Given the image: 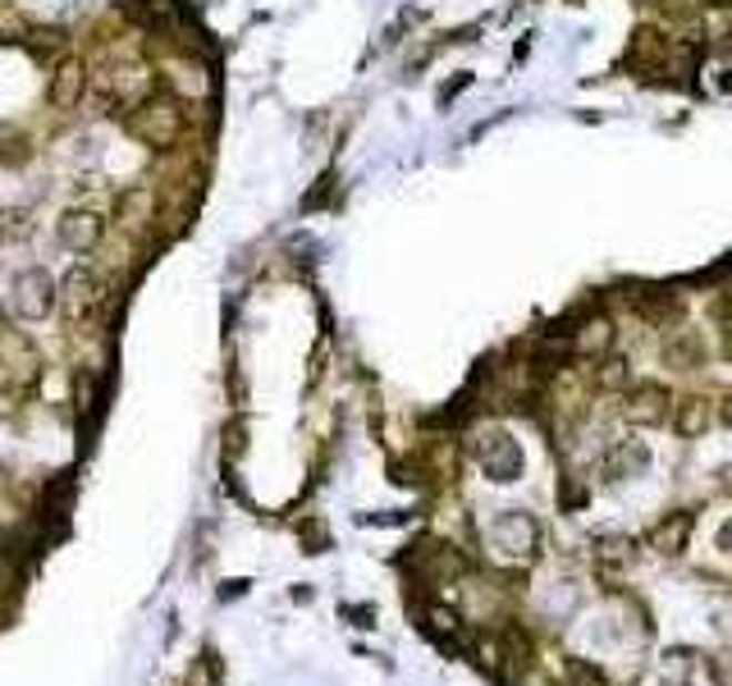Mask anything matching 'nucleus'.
<instances>
[{"label": "nucleus", "mask_w": 732, "mask_h": 686, "mask_svg": "<svg viewBox=\"0 0 732 686\" xmlns=\"http://www.w3.org/2000/svg\"><path fill=\"white\" fill-rule=\"evenodd\" d=\"M129 133L157 151H170L183 133V105L174 97H147L133 105V120H129Z\"/></svg>", "instance_id": "f257e3e1"}, {"label": "nucleus", "mask_w": 732, "mask_h": 686, "mask_svg": "<svg viewBox=\"0 0 732 686\" xmlns=\"http://www.w3.org/2000/svg\"><path fill=\"white\" fill-rule=\"evenodd\" d=\"M477 463H481V472H485L490 481H518V476H522V448H518L513 435L490 431V435H481Z\"/></svg>", "instance_id": "f03ea898"}, {"label": "nucleus", "mask_w": 732, "mask_h": 686, "mask_svg": "<svg viewBox=\"0 0 732 686\" xmlns=\"http://www.w3.org/2000/svg\"><path fill=\"white\" fill-rule=\"evenodd\" d=\"M56 307V280L47 271H23L14 280V312L23 321H37V316H47Z\"/></svg>", "instance_id": "7ed1b4c3"}, {"label": "nucleus", "mask_w": 732, "mask_h": 686, "mask_svg": "<svg viewBox=\"0 0 732 686\" xmlns=\"http://www.w3.org/2000/svg\"><path fill=\"white\" fill-rule=\"evenodd\" d=\"M151 97V69L142 64H114L106 73V105H138Z\"/></svg>", "instance_id": "20e7f679"}, {"label": "nucleus", "mask_w": 732, "mask_h": 686, "mask_svg": "<svg viewBox=\"0 0 732 686\" xmlns=\"http://www.w3.org/2000/svg\"><path fill=\"white\" fill-rule=\"evenodd\" d=\"M47 97H51L56 110H73V105L88 97V64L79 56H64L56 64V73H51V92Z\"/></svg>", "instance_id": "39448f33"}, {"label": "nucleus", "mask_w": 732, "mask_h": 686, "mask_svg": "<svg viewBox=\"0 0 732 686\" xmlns=\"http://www.w3.org/2000/svg\"><path fill=\"white\" fill-rule=\"evenodd\" d=\"M623 416L632 426H660L669 416V390L660 385H632L623 394Z\"/></svg>", "instance_id": "423d86ee"}, {"label": "nucleus", "mask_w": 732, "mask_h": 686, "mask_svg": "<svg viewBox=\"0 0 732 686\" xmlns=\"http://www.w3.org/2000/svg\"><path fill=\"white\" fill-rule=\"evenodd\" d=\"M60 297H64L69 321H83L101 302V284H97V275L88 271V265H73V271L64 275V284H60Z\"/></svg>", "instance_id": "0eeeda50"}, {"label": "nucleus", "mask_w": 732, "mask_h": 686, "mask_svg": "<svg viewBox=\"0 0 732 686\" xmlns=\"http://www.w3.org/2000/svg\"><path fill=\"white\" fill-rule=\"evenodd\" d=\"M101 234H106V220L97 211H88V206L60 215V243L73 248V252H92L101 243Z\"/></svg>", "instance_id": "6e6552de"}, {"label": "nucleus", "mask_w": 732, "mask_h": 686, "mask_svg": "<svg viewBox=\"0 0 732 686\" xmlns=\"http://www.w3.org/2000/svg\"><path fill=\"white\" fill-rule=\"evenodd\" d=\"M609 343H613V321H609V316H591L582 330L572 334V353H582V357H604V353H609Z\"/></svg>", "instance_id": "1a4fd4ad"}, {"label": "nucleus", "mask_w": 732, "mask_h": 686, "mask_svg": "<svg viewBox=\"0 0 732 686\" xmlns=\"http://www.w3.org/2000/svg\"><path fill=\"white\" fill-rule=\"evenodd\" d=\"M710 422H714V403L710 399H701V394L678 399V431L682 435H705Z\"/></svg>", "instance_id": "9d476101"}, {"label": "nucleus", "mask_w": 732, "mask_h": 686, "mask_svg": "<svg viewBox=\"0 0 732 686\" xmlns=\"http://www.w3.org/2000/svg\"><path fill=\"white\" fill-rule=\"evenodd\" d=\"M686 531H691V513H673V517H664L660 526L650 531V541L660 545L664 554H682V545H686Z\"/></svg>", "instance_id": "9b49d317"}, {"label": "nucleus", "mask_w": 732, "mask_h": 686, "mask_svg": "<svg viewBox=\"0 0 732 686\" xmlns=\"http://www.w3.org/2000/svg\"><path fill=\"white\" fill-rule=\"evenodd\" d=\"M641 316L650 321V325H673L678 316H682V302L673 297V293H650V297H641Z\"/></svg>", "instance_id": "f8f14e48"}, {"label": "nucleus", "mask_w": 732, "mask_h": 686, "mask_svg": "<svg viewBox=\"0 0 732 686\" xmlns=\"http://www.w3.org/2000/svg\"><path fill=\"white\" fill-rule=\"evenodd\" d=\"M664 357H669L678 371H691V366H701L705 349H701V339H696V334H678V339L664 343Z\"/></svg>", "instance_id": "ddd939ff"}, {"label": "nucleus", "mask_w": 732, "mask_h": 686, "mask_svg": "<svg viewBox=\"0 0 732 686\" xmlns=\"http://www.w3.org/2000/svg\"><path fill=\"white\" fill-rule=\"evenodd\" d=\"M28 229H32V215H28L23 206L0 211V243H19V239H28Z\"/></svg>", "instance_id": "4468645a"}, {"label": "nucleus", "mask_w": 732, "mask_h": 686, "mask_svg": "<svg viewBox=\"0 0 732 686\" xmlns=\"http://www.w3.org/2000/svg\"><path fill=\"white\" fill-rule=\"evenodd\" d=\"M595 380H600L604 390H623L628 380H632V371H628V357H623V362H619V357H609V362L600 366V375H595Z\"/></svg>", "instance_id": "2eb2a0df"}]
</instances>
